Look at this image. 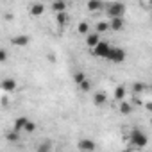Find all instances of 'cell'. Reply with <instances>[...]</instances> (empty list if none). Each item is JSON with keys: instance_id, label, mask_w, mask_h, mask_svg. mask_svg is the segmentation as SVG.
Here are the masks:
<instances>
[{"instance_id": "cell-1", "label": "cell", "mask_w": 152, "mask_h": 152, "mask_svg": "<svg viewBox=\"0 0 152 152\" xmlns=\"http://www.w3.org/2000/svg\"><path fill=\"white\" fill-rule=\"evenodd\" d=\"M129 143H131L132 147H136V148H143V147L148 143V136H147L141 129L134 127V129H131V132H129Z\"/></svg>"}, {"instance_id": "cell-2", "label": "cell", "mask_w": 152, "mask_h": 152, "mask_svg": "<svg viewBox=\"0 0 152 152\" xmlns=\"http://www.w3.org/2000/svg\"><path fill=\"white\" fill-rule=\"evenodd\" d=\"M104 7H106V13H107L109 20H113V18H124V15L127 11V7L124 4H120V2H109Z\"/></svg>"}, {"instance_id": "cell-3", "label": "cell", "mask_w": 152, "mask_h": 152, "mask_svg": "<svg viewBox=\"0 0 152 152\" xmlns=\"http://www.w3.org/2000/svg\"><path fill=\"white\" fill-rule=\"evenodd\" d=\"M125 57H127V52L124 48H120V47H115V45H111V48H109V52L106 56V59L111 61V63H124Z\"/></svg>"}, {"instance_id": "cell-4", "label": "cell", "mask_w": 152, "mask_h": 152, "mask_svg": "<svg viewBox=\"0 0 152 152\" xmlns=\"http://www.w3.org/2000/svg\"><path fill=\"white\" fill-rule=\"evenodd\" d=\"M109 48H111V43H109V41L100 39V41L91 48V52H93V56H97V57H104V59H106V56H107Z\"/></svg>"}, {"instance_id": "cell-5", "label": "cell", "mask_w": 152, "mask_h": 152, "mask_svg": "<svg viewBox=\"0 0 152 152\" xmlns=\"http://www.w3.org/2000/svg\"><path fill=\"white\" fill-rule=\"evenodd\" d=\"M77 147H79V150H81V152H95V150H97V145H95V141H93V140H88V138H83V140H79Z\"/></svg>"}, {"instance_id": "cell-6", "label": "cell", "mask_w": 152, "mask_h": 152, "mask_svg": "<svg viewBox=\"0 0 152 152\" xmlns=\"http://www.w3.org/2000/svg\"><path fill=\"white\" fill-rule=\"evenodd\" d=\"M29 41H31V38L27 34H18V36L11 38V43L16 45V47H25V45H29Z\"/></svg>"}, {"instance_id": "cell-7", "label": "cell", "mask_w": 152, "mask_h": 152, "mask_svg": "<svg viewBox=\"0 0 152 152\" xmlns=\"http://www.w3.org/2000/svg\"><path fill=\"white\" fill-rule=\"evenodd\" d=\"M27 122H29V118H27V116H18V118L15 120V124H13V131L20 134V132H22V131L25 129Z\"/></svg>"}, {"instance_id": "cell-8", "label": "cell", "mask_w": 152, "mask_h": 152, "mask_svg": "<svg viewBox=\"0 0 152 152\" xmlns=\"http://www.w3.org/2000/svg\"><path fill=\"white\" fill-rule=\"evenodd\" d=\"M107 25H109L111 31H124V27H125V20H124V18H113V20L107 22Z\"/></svg>"}, {"instance_id": "cell-9", "label": "cell", "mask_w": 152, "mask_h": 152, "mask_svg": "<svg viewBox=\"0 0 152 152\" xmlns=\"http://www.w3.org/2000/svg\"><path fill=\"white\" fill-rule=\"evenodd\" d=\"M0 88H2L4 91H7V93H11V91L16 90V81L15 79H4L2 83H0Z\"/></svg>"}, {"instance_id": "cell-10", "label": "cell", "mask_w": 152, "mask_h": 152, "mask_svg": "<svg viewBox=\"0 0 152 152\" xmlns=\"http://www.w3.org/2000/svg\"><path fill=\"white\" fill-rule=\"evenodd\" d=\"M99 41H100V34H97L95 31H93V32H88V34H86V45H88L90 48H93V47H95V45H97Z\"/></svg>"}, {"instance_id": "cell-11", "label": "cell", "mask_w": 152, "mask_h": 152, "mask_svg": "<svg viewBox=\"0 0 152 152\" xmlns=\"http://www.w3.org/2000/svg\"><path fill=\"white\" fill-rule=\"evenodd\" d=\"M93 102H95L97 106H104V104L107 102V95H106L104 91H97L95 97H93Z\"/></svg>"}, {"instance_id": "cell-12", "label": "cell", "mask_w": 152, "mask_h": 152, "mask_svg": "<svg viewBox=\"0 0 152 152\" xmlns=\"http://www.w3.org/2000/svg\"><path fill=\"white\" fill-rule=\"evenodd\" d=\"M88 9L90 11H100V9H104V4L100 2V0H90V2H88Z\"/></svg>"}, {"instance_id": "cell-13", "label": "cell", "mask_w": 152, "mask_h": 152, "mask_svg": "<svg viewBox=\"0 0 152 152\" xmlns=\"http://www.w3.org/2000/svg\"><path fill=\"white\" fill-rule=\"evenodd\" d=\"M56 22H57L59 27L68 25V13H57V15H56Z\"/></svg>"}, {"instance_id": "cell-14", "label": "cell", "mask_w": 152, "mask_h": 152, "mask_svg": "<svg viewBox=\"0 0 152 152\" xmlns=\"http://www.w3.org/2000/svg\"><path fill=\"white\" fill-rule=\"evenodd\" d=\"M125 93H127V90H125L124 86H116V88H115V99H116L118 102L125 100Z\"/></svg>"}, {"instance_id": "cell-15", "label": "cell", "mask_w": 152, "mask_h": 152, "mask_svg": "<svg viewBox=\"0 0 152 152\" xmlns=\"http://www.w3.org/2000/svg\"><path fill=\"white\" fill-rule=\"evenodd\" d=\"M120 113L122 115H131L132 113V104L127 102V100H122L120 102Z\"/></svg>"}, {"instance_id": "cell-16", "label": "cell", "mask_w": 152, "mask_h": 152, "mask_svg": "<svg viewBox=\"0 0 152 152\" xmlns=\"http://www.w3.org/2000/svg\"><path fill=\"white\" fill-rule=\"evenodd\" d=\"M43 11H45L43 4H32L31 6V15L32 16H39V15H43Z\"/></svg>"}, {"instance_id": "cell-17", "label": "cell", "mask_w": 152, "mask_h": 152, "mask_svg": "<svg viewBox=\"0 0 152 152\" xmlns=\"http://www.w3.org/2000/svg\"><path fill=\"white\" fill-rule=\"evenodd\" d=\"M52 11H56V15L57 13H66V4L64 2H54L52 4Z\"/></svg>"}, {"instance_id": "cell-18", "label": "cell", "mask_w": 152, "mask_h": 152, "mask_svg": "<svg viewBox=\"0 0 152 152\" xmlns=\"http://www.w3.org/2000/svg\"><path fill=\"white\" fill-rule=\"evenodd\" d=\"M107 31H109L107 22H99V23L95 25V32H97V34H102V32H107Z\"/></svg>"}, {"instance_id": "cell-19", "label": "cell", "mask_w": 152, "mask_h": 152, "mask_svg": "<svg viewBox=\"0 0 152 152\" xmlns=\"http://www.w3.org/2000/svg\"><path fill=\"white\" fill-rule=\"evenodd\" d=\"M73 81H75V84L79 86L81 83L86 81V73H84V72H75V73H73Z\"/></svg>"}, {"instance_id": "cell-20", "label": "cell", "mask_w": 152, "mask_h": 152, "mask_svg": "<svg viewBox=\"0 0 152 152\" xmlns=\"http://www.w3.org/2000/svg\"><path fill=\"white\" fill-rule=\"evenodd\" d=\"M147 90V84L145 83H134L132 84V91L134 93H141V91H145Z\"/></svg>"}, {"instance_id": "cell-21", "label": "cell", "mask_w": 152, "mask_h": 152, "mask_svg": "<svg viewBox=\"0 0 152 152\" xmlns=\"http://www.w3.org/2000/svg\"><path fill=\"white\" fill-rule=\"evenodd\" d=\"M6 138H7V141H9V143H16V141H18V138H20V134H18V132H15V131H9V132L6 134Z\"/></svg>"}, {"instance_id": "cell-22", "label": "cell", "mask_w": 152, "mask_h": 152, "mask_svg": "<svg viewBox=\"0 0 152 152\" xmlns=\"http://www.w3.org/2000/svg\"><path fill=\"white\" fill-rule=\"evenodd\" d=\"M52 150V143L50 141H43L41 145H38V152H50Z\"/></svg>"}, {"instance_id": "cell-23", "label": "cell", "mask_w": 152, "mask_h": 152, "mask_svg": "<svg viewBox=\"0 0 152 152\" xmlns=\"http://www.w3.org/2000/svg\"><path fill=\"white\" fill-rule=\"evenodd\" d=\"M77 31H79V34H88V32H90V25H88L86 22H81V23L77 25Z\"/></svg>"}, {"instance_id": "cell-24", "label": "cell", "mask_w": 152, "mask_h": 152, "mask_svg": "<svg viewBox=\"0 0 152 152\" xmlns=\"http://www.w3.org/2000/svg\"><path fill=\"white\" fill-rule=\"evenodd\" d=\"M23 131H25V132H34V131H36V124H34V122H32V120H29V122H27V125H25V129H23Z\"/></svg>"}, {"instance_id": "cell-25", "label": "cell", "mask_w": 152, "mask_h": 152, "mask_svg": "<svg viewBox=\"0 0 152 152\" xmlns=\"http://www.w3.org/2000/svg\"><path fill=\"white\" fill-rule=\"evenodd\" d=\"M79 88H81L83 91H90V90H91V83H90V81L86 79L84 83H81V84H79Z\"/></svg>"}, {"instance_id": "cell-26", "label": "cell", "mask_w": 152, "mask_h": 152, "mask_svg": "<svg viewBox=\"0 0 152 152\" xmlns=\"http://www.w3.org/2000/svg\"><path fill=\"white\" fill-rule=\"evenodd\" d=\"M6 59H7V52L4 48H0V63H4Z\"/></svg>"}, {"instance_id": "cell-27", "label": "cell", "mask_w": 152, "mask_h": 152, "mask_svg": "<svg viewBox=\"0 0 152 152\" xmlns=\"http://www.w3.org/2000/svg\"><path fill=\"white\" fill-rule=\"evenodd\" d=\"M134 104H141V100H140L138 97H134V99H132V106H134Z\"/></svg>"}]
</instances>
